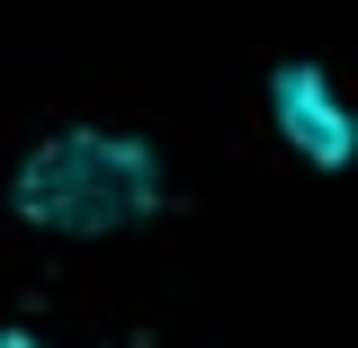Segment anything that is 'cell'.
<instances>
[{
    "mask_svg": "<svg viewBox=\"0 0 358 348\" xmlns=\"http://www.w3.org/2000/svg\"><path fill=\"white\" fill-rule=\"evenodd\" d=\"M0 348H45V340H27V331H0Z\"/></svg>",
    "mask_w": 358,
    "mask_h": 348,
    "instance_id": "3957f363",
    "label": "cell"
},
{
    "mask_svg": "<svg viewBox=\"0 0 358 348\" xmlns=\"http://www.w3.org/2000/svg\"><path fill=\"white\" fill-rule=\"evenodd\" d=\"M18 215L45 223V232H117V223L152 215L162 197V161L134 143V134H99V126H72L36 143L18 161Z\"/></svg>",
    "mask_w": 358,
    "mask_h": 348,
    "instance_id": "6da1fadb",
    "label": "cell"
},
{
    "mask_svg": "<svg viewBox=\"0 0 358 348\" xmlns=\"http://www.w3.org/2000/svg\"><path fill=\"white\" fill-rule=\"evenodd\" d=\"M268 107H278V134L305 152L313 170H350L358 161V107L322 81L313 63H278V72H268Z\"/></svg>",
    "mask_w": 358,
    "mask_h": 348,
    "instance_id": "7a4b0ae2",
    "label": "cell"
}]
</instances>
